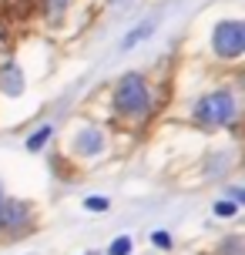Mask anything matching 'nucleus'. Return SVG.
Returning <instances> with one entry per match:
<instances>
[{"mask_svg": "<svg viewBox=\"0 0 245 255\" xmlns=\"http://www.w3.org/2000/svg\"><path fill=\"white\" fill-rule=\"evenodd\" d=\"M115 111L124 118H144L151 111V91L141 74H124L115 88Z\"/></svg>", "mask_w": 245, "mask_h": 255, "instance_id": "obj_1", "label": "nucleus"}, {"mask_svg": "<svg viewBox=\"0 0 245 255\" xmlns=\"http://www.w3.org/2000/svg\"><path fill=\"white\" fill-rule=\"evenodd\" d=\"M235 115H239V104H235V98L229 91H212V94H205L202 101L195 104V121L205 125V128L232 125Z\"/></svg>", "mask_w": 245, "mask_h": 255, "instance_id": "obj_2", "label": "nucleus"}, {"mask_svg": "<svg viewBox=\"0 0 245 255\" xmlns=\"http://www.w3.org/2000/svg\"><path fill=\"white\" fill-rule=\"evenodd\" d=\"M212 47L219 57H239L245 51V24L242 20H222L212 34Z\"/></svg>", "mask_w": 245, "mask_h": 255, "instance_id": "obj_3", "label": "nucleus"}, {"mask_svg": "<svg viewBox=\"0 0 245 255\" xmlns=\"http://www.w3.org/2000/svg\"><path fill=\"white\" fill-rule=\"evenodd\" d=\"M30 225V205L13 202V198H3L0 205V232H24Z\"/></svg>", "mask_w": 245, "mask_h": 255, "instance_id": "obj_4", "label": "nucleus"}, {"mask_svg": "<svg viewBox=\"0 0 245 255\" xmlns=\"http://www.w3.org/2000/svg\"><path fill=\"white\" fill-rule=\"evenodd\" d=\"M74 151L78 154H101L104 151V134L101 128H84L74 138Z\"/></svg>", "mask_w": 245, "mask_h": 255, "instance_id": "obj_5", "label": "nucleus"}, {"mask_svg": "<svg viewBox=\"0 0 245 255\" xmlns=\"http://www.w3.org/2000/svg\"><path fill=\"white\" fill-rule=\"evenodd\" d=\"M0 91L10 94V98H17V94L24 91V74H20L17 64H3V67H0Z\"/></svg>", "mask_w": 245, "mask_h": 255, "instance_id": "obj_6", "label": "nucleus"}, {"mask_svg": "<svg viewBox=\"0 0 245 255\" xmlns=\"http://www.w3.org/2000/svg\"><path fill=\"white\" fill-rule=\"evenodd\" d=\"M151 30H155V20H144L141 27H134V30H131L128 37L121 40V51H131V47H134L138 40H144V37H148V34H151Z\"/></svg>", "mask_w": 245, "mask_h": 255, "instance_id": "obj_7", "label": "nucleus"}, {"mask_svg": "<svg viewBox=\"0 0 245 255\" xmlns=\"http://www.w3.org/2000/svg\"><path fill=\"white\" fill-rule=\"evenodd\" d=\"M51 134H54V125H40L30 138H27V151H40L47 141H51Z\"/></svg>", "mask_w": 245, "mask_h": 255, "instance_id": "obj_8", "label": "nucleus"}, {"mask_svg": "<svg viewBox=\"0 0 245 255\" xmlns=\"http://www.w3.org/2000/svg\"><path fill=\"white\" fill-rule=\"evenodd\" d=\"M84 208H88V212H108L111 202H108L104 195H91V198H84Z\"/></svg>", "mask_w": 245, "mask_h": 255, "instance_id": "obj_9", "label": "nucleus"}, {"mask_svg": "<svg viewBox=\"0 0 245 255\" xmlns=\"http://www.w3.org/2000/svg\"><path fill=\"white\" fill-rule=\"evenodd\" d=\"M242 249H245L242 239H239V235H232V239H225V242H222L219 252H222V255H242Z\"/></svg>", "mask_w": 245, "mask_h": 255, "instance_id": "obj_10", "label": "nucleus"}, {"mask_svg": "<svg viewBox=\"0 0 245 255\" xmlns=\"http://www.w3.org/2000/svg\"><path fill=\"white\" fill-rule=\"evenodd\" d=\"M108 255H131V239H128V235L115 239V242H111V249H108Z\"/></svg>", "mask_w": 245, "mask_h": 255, "instance_id": "obj_11", "label": "nucleus"}, {"mask_svg": "<svg viewBox=\"0 0 245 255\" xmlns=\"http://www.w3.org/2000/svg\"><path fill=\"white\" fill-rule=\"evenodd\" d=\"M235 212H239V205H235V202H215V215H219V218H232Z\"/></svg>", "mask_w": 245, "mask_h": 255, "instance_id": "obj_12", "label": "nucleus"}, {"mask_svg": "<svg viewBox=\"0 0 245 255\" xmlns=\"http://www.w3.org/2000/svg\"><path fill=\"white\" fill-rule=\"evenodd\" d=\"M151 245H155V249H171V235H168V232H151Z\"/></svg>", "mask_w": 245, "mask_h": 255, "instance_id": "obj_13", "label": "nucleus"}, {"mask_svg": "<svg viewBox=\"0 0 245 255\" xmlns=\"http://www.w3.org/2000/svg\"><path fill=\"white\" fill-rule=\"evenodd\" d=\"M67 10V0H47V17H61V13Z\"/></svg>", "mask_w": 245, "mask_h": 255, "instance_id": "obj_14", "label": "nucleus"}, {"mask_svg": "<svg viewBox=\"0 0 245 255\" xmlns=\"http://www.w3.org/2000/svg\"><path fill=\"white\" fill-rule=\"evenodd\" d=\"M229 195H232V202H235V205H242V202H245V191H242V188H232Z\"/></svg>", "mask_w": 245, "mask_h": 255, "instance_id": "obj_15", "label": "nucleus"}, {"mask_svg": "<svg viewBox=\"0 0 245 255\" xmlns=\"http://www.w3.org/2000/svg\"><path fill=\"white\" fill-rule=\"evenodd\" d=\"M0 205H3V181H0Z\"/></svg>", "mask_w": 245, "mask_h": 255, "instance_id": "obj_16", "label": "nucleus"}, {"mask_svg": "<svg viewBox=\"0 0 245 255\" xmlns=\"http://www.w3.org/2000/svg\"><path fill=\"white\" fill-rule=\"evenodd\" d=\"M115 3H124V0H115Z\"/></svg>", "mask_w": 245, "mask_h": 255, "instance_id": "obj_17", "label": "nucleus"}]
</instances>
